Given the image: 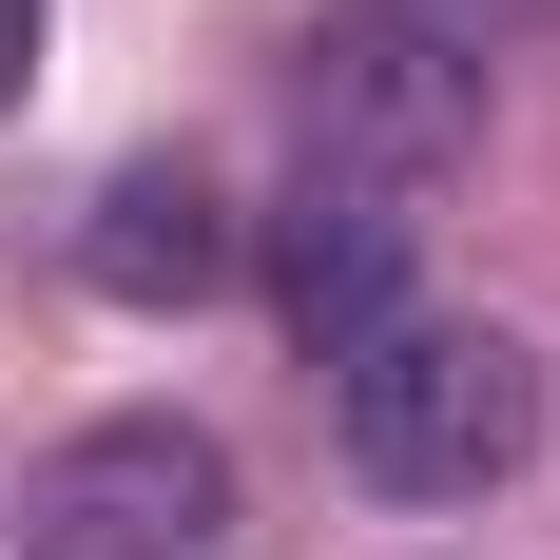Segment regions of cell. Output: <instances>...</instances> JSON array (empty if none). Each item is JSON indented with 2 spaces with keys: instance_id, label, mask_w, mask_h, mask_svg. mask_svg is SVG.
I'll return each instance as SVG.
<instances>
[{
  "instance_id": "cell-1",
  "label": "cell",
  "mask_w": 560,
  "mask_h": 560,
  "mask_svg": "<svg viewBox=\"0 0 560 560\" xmlns=\"http://www.w3.org/2000/svg\"><path fill=\"white\" fill-rule=\"evenodd\" d=\"M560 387H541V348L483 329V310H387V329L329 368V445L368 503H503L522 464H541Z\"/></svg>"
},
{
  "instance_id": "cell-2",
  "label": "cell",
  "mask_w": 560,
  "mask_h": 560,
  "mask_svg": "<svg viewBox=\"0 0 560 560\" xmlns=\"http://www.w3.org/2000/svg\"><path fill=\"white\" fill-rule=\"evenodd\" d=\"M290 116H310V174H368L406 213H445L464 155H483V39H445L425 0H329L290 39Z\"/></svg>"
},
{
  "instance_id": "cell-3",
  "label": "cell",
  "mask_w": 560,
  "mask_h": 560,
  "mask_svg": "<svg viewBox=\"0 0 560 560\" xmlns=\"http://www.w3.org/2000/svg\"><path fill=\"white\" fill-rule=\"evenodd\" d=\"M232 541V445L194 406H97L20 483V560H213Z\"/></svg>"
},
{
  "instance_id": "cell-4",
  "label": "cell",
  "mask_w": 560,
  "mask_h": 560,
  "mask_svg": "<svg viewBox=\"0 0 560 560\" xmlns=\"http://www.w3.org/2000/svg\"><path fill=\"white\" fill-rule=\"evenodd\" d=\"M406 252H425L406 194H368V174H290V213H271V310H290V348L348 368V348L406 310Z\"/></svg>"
},
{
  "instance_id": "cell-5",
  "label": "cell",
  "mask_w": 560,
  "mask_h": 560,
  "mask_svg": "<svg viewBox=\"0 0 560 560\" xmlns=\"http://www.w3.org/2000/svg\"><path fill=\"white\" fill-rule=\"evenodd\" d=\"M232 271H252V232H232V194H213L194 155L97 174V213H78V290H116V310H213Z\"/></svg>"
},
{
  "instance_id": "cell-6",
  "label": "cell",
  "mask_w": 560,
  "mask_h": 560,
  "mask_svg": "<svg viewBox=\"0 0 560 560\" xmlns=\"http://www.w3.org/2000/svg\"><path fill=\"white\" fill-rule=\"evenodd\" d=\"M425 20H445V39H503V20H541V0H425Z\"/></svg>"
}]
</instances>
